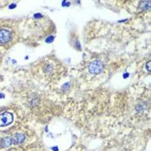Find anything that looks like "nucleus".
<instances>
[{
  "label": "nucleus",
  "instance_id": "obj_1",
  "mask_svg": "<svg viewBox=\"0 0 151 151\" xmlns=\"http://www.w3.org/2000/svg\"><path fill=\"white\" fill-rule=\"evenodd\" d=\"M14 119V116L9 111L3 112L0 114V127H5L10 125Z\"/></svg>",
  "mask_w": 151,
  "mask_h": 151
},
{
  "label": "nucleus",
  "instance_id": "obj_2",
  "mask_svg": "<svg viewBox=\"0 0 151 151\" xmlns=\"http://www.w3.org/2000/svg\"><path fill=\"white\" fill-rule=\"evenodd\" d=\"M88 69H89L90 73L92 74H98L102 72V70L104 69V66H103L102 62L99 60H93L90 63Z\"/></svg>",
  "mask_w": 151,
  "mask_h": 151
},
{
  "label": "nucleus",
  "instance_id": "obj_3",
  "mask_svg": "<svg viewBox=\"0 0 151 151\" xmlns=\"http://www.w3.org/2000/svg\"><path fill=\"white\" fill-rule=\"evenodd\" d=\"M11 39V33L7 30H0V43H6Z\"/></svg>",
  "mask_w": 151,
  "mask_h": 151
},
{
  "label": "nucleus",
  "instance_id": "obj_4",
  "mask_svg": "<svg viewBox=\"0 0 151 151\" xmlns=\"http://www.w3.org/2000/svg\"><path fill=\"white\" fill-rule=\"evenodd\" d=\"M25 136L24 134H22V133H16L12 136L11 139H12V142L13 144H21L25 141Z\"/></svg>",
  "mask_w": 151,
  "mask_h": 151
},
{
  "label": "nucleus",
  "instance_id": "obj_5",
  "mask_svg": "<svg viewBox=\"0 0 151 151\" xmlns=\"http://www.w3.org/2000/svg\"><path fill=\"white\" fill-rule=\"evenodd\" d=\"M0 144H1V147L2 148H8V147H10L11 144H13V142H12V139H11V137L5 136V137L1 139Z\"/></svg>",
  "mask_w": 151,
  "mask_h": 151
},
{
  "label": "nucleus",
  "instance_id": "obj_6",
  "mask_svg": "<svg viewBox=\"0 0 151 151\" xmlns=\"http://www.w3.org/2000/svg\"><path fill=\"white\" fill-rule=\"evenodd\" d=\"M150 4L151 1L150 0H148V1H142L139 4V7L142 10H149L150 8Z\"/></svg>",
  "mask_w": 151,
  "mask_h": 151
},
{
  "label": "nucleus",
  "instance_id": "obj_7",
  "mask_svg": "<svg viewBox=\"0 0 151 151\" xmlns=\"http://www.w3.org/2000/svg\"><path fill=\"white\" fill-rule=\"evenodd\" d=\"M54 37L53 36H50L49 37H48L47 39H46V42H52L53 41H54Z\"/></svg>",
  "mask_w": 151,
  "mask_h": 151
},
{
  "label": "nucleus",
  "instance_id": "obj_8",
  "mask_svg": "<svg viewBox=\"0 0 151 151\" xmlns=\"http://www.w3.org/2000/svg\"><path fill=\"white\" fill-rule=\"evenodd\" d=\"M150 64H151V61L150 60H149V61L147 62V64H146V67H147V70L149 72L151 71V68H150Z\"/></svg>",
  "mask_w": 151,
  "mask_h": 151
},
{
  "label": "nucleus",
  "instance_id": "obj_9",
  "mask_svg": "<svg viewBox=\"0 0 151 151\" xmlns=\"http://www.w3.org/2000/svg\"><path fill=\"white\" fill-rule=\"evenodd\" d=\"M34 17H35V18H36V19L41 18V17H42V15H41V14H40V13H36V14H35Z\"/></svg>",
  "mask_w": 151,
  "mask_h": 151
},
{
  "label": "nucleus",
  "instance_id": "obj_10",
  "mask_svg": "<svg viewBox=\"0 0 151 151\" xmlns=\"http://www.w3.org/2000/svg\"><path fill=\"white\" fill-rule=\"evenodd\" d=\"M62 5L63 6H69L70 5V3L67 2V1H63V2H62Z\"/></svg>",
  "mask_w": 151,
  "mask_h": 151
},
{
  "label": "nucleus",
  "instance_id": "obj_11",
  "mask_svg": "<svg viewBox=\"0 0 151 151\" xmlns=\"http://www.w3.org/2000/svg\"><path fill=\"white\" fill-rule=\"evenodd\" d=\"M10 9H13V8H16V4H10Z\"/></svg>",
  "mask_w": 151,
  "mask_h": 151
},
{
  "label": "nucleus",
  "instance_id": "obj_12",
  "mask_svg": "<svg viewBox=\"0 0 151 151\" xmlns=\"http://www.w3.org/2000/svg\"><path fill=\"white\" fill-rule=\"evenodd\" d=\"M128 76H129V74H128V73H125V74L123 75V78H128Z\"/></svg>",
  "mask_w": 151,
  "mask_h": 151
},
{
  "label": "nucleus",
  "instance_id": "obj_13",
  "mask_svg": "<svg viewBox=\"0 0 151 151\" xmlns=\"http://www.w3.org/2000/svg\"><path fill=\"white\" fill-rule=\"evenodd\" d=\"M0 98H4V94H0Z\"/></svg>",
  "mask_w": 151,
  "mask_h": 151
},
{
  "label": "nucleus",
  "instance_id": "obj_14",
  "mask_svg": "<svg viewBox=\"0 0 151 151\" xmlns=\"http://www.w3.org/2000/svg\"><path fill=\"white\" fill-rule=\"evenodd\" d=\"M52 149H54V150H58V148H52Z\"/></svg>",
  "mask_w": 151,
  "mask_h": 151
}]
</instances>
